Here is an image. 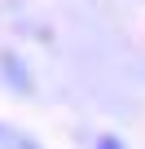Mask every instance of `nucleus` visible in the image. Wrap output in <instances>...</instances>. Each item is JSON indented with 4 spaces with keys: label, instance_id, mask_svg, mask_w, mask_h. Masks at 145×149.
I'll list each match as a JSON object with an SVG mask.
<instances>
[{
    "label": "nucleus",
    "instance_id": "nucleus-1",
    "mask_svg": "<svg viewBox=\"0 0 145 149\" xmlns=\"http://www.w3.org/2000/svg\"><path fill=\"white\" fill-rule=\"evenodd\" d=\"M97 149H119V140H101V145H97Z\"/></svg>",
    "mask_w": 145,
    "mask_h": 149
}]
</instances>
